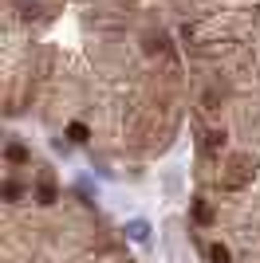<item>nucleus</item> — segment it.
<instances>
[{"instance_id": "1", "label": "nucleus", "mask_w": 260, "mask_h": 263, "mask_svg": "<svg viewBox=\"0 0 260 263\" xmlns=\"http://www.w3.org/2000/svg\"><path fill=\"white\" fill-rule=\"evenodd\" d=\"M209 259H213V263H229V248L213 244V248H209Z\"/></svg>"}, {"instance_id": "2", "label": "nucleus", "mask_w": 260, "mask_h": 263, "mask_svg": "<svg viewBox=\"0 0 260 263\" xmlns=\"http://www.w3.org/2000/svg\"><path fill=\"white\" fill-rule=\"evenodd\" d=\"M146 232H150V228H146V220H134V224H130V236H134L138 244L146 240Z\"/></svg>"}]
</instances>
